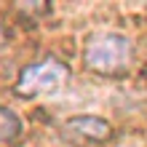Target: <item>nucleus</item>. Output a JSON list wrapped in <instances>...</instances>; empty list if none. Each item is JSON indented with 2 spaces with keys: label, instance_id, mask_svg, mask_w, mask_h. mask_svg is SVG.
<instances>
[{
  "label": "nucleus",
  "instance_id": "4",
  "mask_svg": "<svg viewBox=\"0 0 147 147\" xmlns=\"http://www.w3.org/2000/svg\"><path fill=\"white\" fill-rule=\"evenodd\" d=\"M22 128H24L22 118L16 115L13 110H8V107H3V105H0V144L13 142L16 136L22 134Z\"/></svg>",
  "mask_w": 147,
  "mask_h": 147
},
{
  "label": "nucleus",
  "instance_id": "2",
  "mask_svg": "<svg viewBox=\"0 0 147 147\" xmlns=\"http://www.w3.org/2000/svg\"><path fill=\"white\" fill-rule=\"evenodd\" d=\"M67 78H70L67 64L54 59V56H48V59H40V62H32V64L24 67L19 72V80H16L13 91L19 94L22 99L46 96V94L59 91L67 83Z\"/></svg>",
  "mask_w": 147,
  "mask_h": 147
},
{
  "label": "nucleus",
  "instance_id": "1",
  "mask_svg": "<svg viewBox=\"0 0 147 147\" xmlns=\"http://www.w3.org/2000/svg\"><path fill=\"white\" fill-rule=\"evenodd\" d=\"M134 59V43L118 32H99L88 38L83 48V62L99 75H123Z\"/></svg>",
  "mask_w": 147,
  "mask_h": 147
},
{
  "label": "nucleus",
  "instance_id": "3",
  "mask_svg": "<svg viewBox=\"0 0 147 147\" xmlns=\"http://www.w3.org/2000/svg\"><path fill=\"white\" fill-rule=\"evenodd\" d=\"M67 131L75 134V136H80V139H88V142H105L112 136V128L107 120H102V118H94V115H75L67 120Z\"/></svg>",
  "mask_w": 147,
  "mask_h": 147
},
{
  "label": "nucleus",
  "instance_id": "5",
  "mask_svg": "<svg viewBox=\"0 0 147 147\" xmlns=\"http://www.w3.org/2000/svg\"><path fill=\"white\" fill-rule=\"evenodd\" d=\"M5 40H8V35H5V30H3V24H0V51H3V46H5Z\"/></svg>",
  "mask_w": 147,
  "mask_h": 147
}]
</instances>
